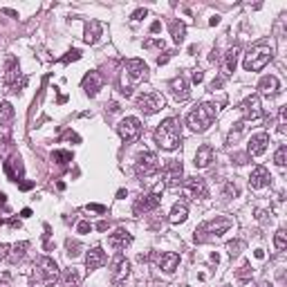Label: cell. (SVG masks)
<instances>
[{"label":"cell","instance_id":"obj_1","mask_svg":"<svg viewBox=\"0 0 287 287\" xmlns=\"http://www.w3.org/2000/svg\"><path fill=\"white\" fill-rule=\"evenodd\" d=\"M146 79H148V65L141 59H130L123 63L119 90H122L123 97H132V88L139 85L141 81H146Z\"/></svg>","mask_w":287,"mask_h":287},{"label":"cell","instance_id":"obj_2","mask_svg":"<svg viewBox=\"0 0 287 287\" xmlns=\"http://www.w3.org/2000/svg\"><path fill=\"white\" fill-rule=\"evenodd\" d=\"M155 144L162 151H175L182 144V123L177 117H168L157 126L155 130Z\"/></svg>","mask_w":287,"mask_h":287},{"label":"cell","instance_id":"obj_3","mask_svg":"<svg viewBox=\"0 0 287 287\" xmlns=\"http://www.w3.org/2000/svg\"><path fill=\"white\" fill-rule=\"evenodd\" d=\"M215 115H218L215 103H209V101L200 103V106H195L193 110L186 115V126L193 132H205V130H209V126L213 123Z\"/></svg>","mask_w":287,"mask_h":287},{"label":"cell","instance_id":"obj_4","mask_svg":"<svg viewBox=\"0 0 287 287\" xmlns=\"http://www.w3.org/2000/svg\"><path fill=\"white\" fill-rule=\"evenodd\" d=\"M56 281H59V265H56V260L49 256L39 258L34 278H32V287H49Z\"/></svg>","mask_w":287,"mask_h":287},{"label":"cell","instance_id":"obj_5","mask_svg":"<svg viewBox=\"0 0 287 287\" xmlns=\"http://www.w3.org/2000/svg\"><path fill=\"white\" fill-rule=\"evenodd\" d=\"M234 227V222L224 215H218V218L209 220V222L200 224L195 229V243H206V240H213V238H220L222 234H227L229 229Z\"/></svg>","mask_w":287,"mask_h":287},{"label":"cell","instance_id":"obj_6","mask_svg":"<svg viewBox=\"0 0 287 287\" xmlns=\"http://www.w3.org/2000/svg\"><path fill=\"white\" fill-rule=\"evenodd\" d=\"M272 59H274V49L269 47V45L260 43V45H256V47H251L247 52L243 65H245L247 72H260V70H263Z\"/></svg>","mask_w":287,"mask_h":287},{"label":"cell","instance_id":"obj_7","mask_svg":"<svg viewBox=\"0 0 287 287\" xmlns=\"http://www.w3.org/2000/svg\"><path fill=\"white\" fill-rule=\"evenodd\" d=\"M157 173H160V160H157L155 153L151 151L139 153L135 160V175L139 180H148V177L157 175Z\"/></svg>","mask_w":287,"mask_h":287},{"label":"cell","instance_id":"obj_8","mask_svg":"<svg viewBox=\"0 0 287 287\" xmlns=\"http://www.w3.org/2000/svg\"><path fill=\"white\" fill-rule=\"evenodd\" d=\"M5 83H7V90H9V92H20V90L27 85V77H25V74L18 70V63H16V59L7 61Z\"/></svg>","mask_w":287,"mask_h":287},{"label":"cell","instance_id":"obj_9","mask_svg":"<svg viewBox=\"0 0 287 287\" xmlns=\"http://www.w3.org/2000/svg\"><path fill=\"white\" fill-rule=\"evenodd\" d=\"M162 189H164V184H160L155 191H151V193H141L139 198L135 200V205H132V209H135V213H148V211H155L157 206H160V193Z\"/></svg>","mask_w":287,"mask_h":287},{"label":"cell","instance_id":"obj_10","mask_svg":"<svg viewBox=\"0 0 287 287\" xmlns=\"http://www.w3.org/2000/svg\"><path fill=\"white\" fill-rule=\"evenodd\" d=\"M164 106H166V101L160 92H141L139 97H137V108H139L144 115H155V112H160Z\"/></svg>","mask_w":287,"mask_h":287},{"label":"cell","instance_id":"obj_11","mask_svg":"<svg viewBox=\"0 0 287 287\" xmlns=\"http://www.w3.org/2000/svg\"><path fill=\"white\" fill-rule=\"evenodd\" d=\"M162 175H164V186H180L182 177H184V166L177 160H168L162 168Z\"/></svg>","mask_w":287,"mask_h":287},{"label":"cell","instance_id":"obj_12","mask_svg":"<svg viewBox=\"0 0 287 287\" xmlns=\"http://www.w3.org/2000/svg\"><path fill=\"white\" fill-rule=\"evenodd\" d=\"M141 122L137 117H126V119H122V123L117 126V132L122 135V139L123 141H135L137 137L141 135Z\"/></svg>","mask_w":287,"mask_h":287},{"label":"cell","instance_id":"obj_13","mask_svg":"<svg viewBox=\"0 0 287 287\" xmlns=\"http://www.w3.org/2000/svg\"><path fill=\"white\" fill-rule=\"evenodd\" d=\"M240 112H243L245 122H256V119L263 115V110H260V97H258V94L247 97L243 103H240Z\"/></svg>","mask_w":287,"mask_h":287},{"label":"cell","instance_id":"obj_14","mask_svg":"<svg viewBox=\"0 0 287 287\" xmlns=\"http://www.w3.org/2000/svg\"><path fill=\"white\" fill-rule=\"evenodd\" d=\"M184 189L191 198L195 200H206L209 198V189H206V182L202 177H186L184 180Z\"/></svg>","mask_w":287,"mask_h":287},{"label":"cell","instance_id":"obj_15","mask_svg":"<svg viewBox=\"0 0 287 287\" xmlns=\"http://www.w3.org/2000/svg\"><path fill=\"white\" fill-rule=\"evenodd\" d=\"M128 274H130V263L126 260V256L117 253V256H115V260H112V272H110L112 283H122V281H126Z\"/></svg>","mask_w":287,"mask_h":287},{"label":"cell","instance_id":"obj_16","mask_svg":"<svg viewBox=\"0 0 287 287\" xmlns=\"http://www.w3.org/2000/svg\"><path fill=\"white\" fill-rule=\"evenodd\" d=\"M269 146V135L267 132H256V135L249 139V146H247V155L249 157H258L263 155Z\"/></svg>","mask_w":287,"mask_h":287},{"label":"cell","instance_id":"obj_17","mask_svg":"<svg viewBox=\"0 0 287 287\" xmlns=\"http://www.w3.org/2000/svg\"><path fill=\"white\" fill-rule=\"evenodd\" d=\"M168 88H170V92H173V97H175L177 101H186L189 94H191L189 92V81H186L184 74H177L175 79H170Z\"/></svg>","mask_w":287,"mask_h":287},{"label":"cell","instance_id":"obj_18","mask_svg":"<svg viewBox=\"0 0 287 287\" xmlns=\"http://www.w3.org/2000/svg\"><path fill=\"white\" fill-rule=\"evenodd\" d=\"M103 83H106V79H103L99 72H88L85 77H83L81 85H83V90H85L90 97H94V94L103 88Z\"/></svg>","mask_w":287,"mask_h":287},{"label":"cell","instance_id":"obj_19","mask_svg":"<svg viewBox=\"0 0 287 287\" xmlns=\"http://www.w3.org/2000/svg\"><path fill=\"white\" fill-rule=\"evenodd\" d=\"M269 182H272V175H269V170L265 166H256L251 170V175H249V186L251 189H265Z\"/></svg>","mask_w":287,"mask_h":287},{"label":"cell","instance_id":"obj_20","mask_svg":"<svg viewBox=\"0 0 287 287\" xmlns=\"http://www.w3.org/2000/svg\"><path fill=\"white\" fill-rule=\"evenodd\" d=\"M177 265H180V256L175 251H166L157 256V267L166 274H173L177 269Z\"/></svg>","mask_w":287,"mask_h":287},{"label":"cell","instance_id":"obj_21","mask_svg":"<svg viewBox=\"0 0 287 287\" xmlns=\"http://www.w3.org/2000/svg\"><path fill=\"white\" fill-rule=\"evenodd\" d=\"M130 243H132V236L128 234L126 229H117V231H115V234H110V238H108V245H110L112 249H117V251L126 249Z\"/></svg>","mask_w":287,"mask_h":287},{"label":"cell","instance_id":"obj_22","mask_svg":"<svg viewBox=\"0 0 287 287\" xmlns=\"http://www.w3.org/2000/svg\"><path fill=\"white\" fill-rule=\"evenodd\" d=\"M103 263H106V251H103L101 247H92V249H90L88 256H85V267H88V272L99 269Z\"/></svg>","mask_w":287,"mask_h":287},{"label":"cell","instance_id":"obj_23","mask_svg":"<svg viewBox=\"0 0 287 287\" xmlns=\"http://www.w3.org/2000/svg\"><path fill=\"white\" fill-rule=\"evenodd\" d=\"M211 162H213V146H209V144L200 146L198 153H195V162H193V164L198 166V168H206Z\"/></svg>","mask_w":287,"mask_h":287},{"label":"cell","instance_id":"obj_24","mask_svg":"<svg viewBox=\"0 0 287 287\" xmlns=\"http://www.w3.org/2000/svg\"><path fill=\"white\" fill-rule=\"evenodd\" d=\"M278 88H281V83H278V79L274 77V74H269V77H263V79H260V83H258V90H260V94H267V97H274V94L278 92Z\"/></svg>","mask_w":287,"mask_h":287},{"label":"cell","instance_id":"obj_25","mask_svg":"<svg viewBox=\"0 0 287 287\" xmlns=\"http://www.w3.org/2000/svg\"><path fill=\"white\" fill-rule=\"evenodd\" d=\"M99 36H101V23H99V20H88V23H85L83 41H85L88 45H94L99 41Z\"/></svg>","mask_w":287,"mask_h":287},{"label":"cell","instance_id":"obj_26","mask_svg":"<svg viewBox=\"0 0 287 287\" xmlns=\"http://www.w3.org/2000/svg\"><path fill=\"white\" fill-rule=\"evenodd\" d=\"M186 215H189V206H186L184 202H175V205H173V209H170L168 220L173 224H180V222H184V220H186Z\"/></svg>","mask_w":287,"mask_h":287},{"label":"cell","instance_id":"obj_27","mask_svg":"<svg viewBox=\"0 0 287 287\" xmlns=\"http://www.w3.org/2000/svg\"><path fill=\"white\" fill-rule=\"evenodd\" d=\"M5 173L11 177V180H23V164H20V160H9L5 162Z\"/></svg>","mask_w":287,"mask_h":287},{"label":"cell","instance_id":"obj_28","mask_svg":"<svg viewBox=\"0 0 287 287\" xmlns=\"http://www.w3.org/2000/svg\"><path fill=\"white\" fill-rule=\"evenodd\" d=\"M27 249H30V243H18V245H14V247H11V251L7 253V260H9L11 265H16L18 260H23V258H25V251H27Z\"/></svg>","mask_w":287,"mask_h":287},{"label":"cell","instance_id":"obj_29","mask_svg":"<svg viewBox=\"0 0 287 287\" xmlns=\"http://www.w3.org/2000/svg\"><path fill=\"white\" fill-rule=\"evenodd\" d=\"M168 30H170V36H173V41H175L177 45L184 41L186 27H184V23H182V20H170V23H168Z\"/></svg>","mask_w":287,"mask_h":287},{"label":"cell","instance_id":"obj_30","mask_svg":"<svg viewBox=\"0 0 287 287\" xmlns=\"http://www.w3.org/2000/svg\"><path fill=\"white\" fill-rule=\"evenodd\" d=\"M16 110L9 101H0V126H7V123L14 119Z\"/></svg>","mask_w":287,"mask_h":287},{"label":"cell","instance_id":"obj_31","mask_svg":"<svg viewBox=\"0 0 287 287\" xmlns=\"http://www.w3.org/2000/svg\"><path fill=\"white\" fill-rule=\"evenodd\" d=\"M238 54H240V47L227 49V54H224V68H227V72H236V65H238Z\"/></svg>","mask_w":287,"mask_h":287},{"label":"cell","instance_id":"obj_32","mask_svg":"<svg viewBox=\"0 0 287 287\" xmlns=\"http://www.w3.org/2000/svg\"><path fill=\"white\" fill-rule=\"evenodd\" d=\"M63 283H65V287H79V285H81V274H79L74 267L72 269H65Z\"/></svg>","mask_w":287,"mask_h":287},{"label":"cell","instance_id":"obj_33","mask_svg":"<svg viewBox=\"0 0 287 287\" xmlns=\"http://www.w3.org/2000/svg\"><path fill=\"white\" fill-rule=\"evenodd\" d=\"M52 160L56 162V164L65 166V164H70V162H72V153H68V151H54L52 153Z\"/></svg>","mask_w":287,"mask_h":287},{"label":"cell","instance_id":"obj_34","mask_svg":"<svg viewBox=\"0 0 287 287\" xmlns=\"http://www.w3.org/2000/svg\"><path fill=\"white\" fill-rule=\"evenodd\" d=\"M287 245V234H285V229H278L276 236H274V247L278 249V251H283Z\"/></svg>","mask_w":287,"mask_h":287},{"label":"cell","instance_id":"obj_35","mask_svg":"<svg viewBox=\"0 0 287 287\" xmlns=\"http://www.w3.org/2000/svg\"><path fill=\"white\" fill-rule=\"evenodd\" d=\"M274 164L281 166V168L287 164V146H281V148L276 151V155H274Z\"/></svg>","mask_w":287,"mask_h":287},{"label":"cell","instance_id":"obj_36","mask_svg":"<svg viewBox=\"0 0 287 287\" xmlns=\"http://www.w3.org/2000/svg\"><path fill=\"white\" fill-rule=\"evenodd\" d=\"M236 278H238L240 283H247L249 278H251V269H249V263H245L243 267H240L238 272H236Z\"/></svg>","mask_w":287,"mask_h":287},{"label":"cell","instance_id":"obj_37","mask_svg":"<svg viewBox=\"0 0 287 287\" xmlns=\"http://www.w3.org/2000/svg\"><path fill=\"white\" fill-rule=\"evenodd\" d=\"M65 247H68V256L70 258H74V256H79V253H81V245H79L77 240H68V243H65Z\"/></svg>","mask_w":287,"mask_h":287},{"label":"cell","instance_id":"obj_38","mask_svg":"<svg viewBox=\"0 0 287 287\" xmlns=\"http://www.w3.org/2000/svg\"><path fill=\"white\" fill-rule=\"evenodd\" d=\"M227 249H229V253H231V256H238L240 249H243V243H240V240H231V243L227 245Z\"/></svg>","mask_w":287,"mask_h":287},{"label":"cell","instance_id":"obj_39","mask_svg":"<svg viewBox=\"0 0 287 287\" xmlns=\"http://www.w3.org/2000/svg\"><path fill=\"white\" fill-rule=\"evenodd\" d=\"M224 195H227V198H236V195H238V186H236L234 182H227V184H224Z\"/></svg>","mask_w":287,"mask_h":287},{"label":"cell","instance_id":"obj_40","mask_svg":"<svg viewBox=\"0 0 287 287\" xmlns=\"http://www.w3.org/2000/svg\"><path fill=\"white\" fill-rule=\"evenodd\" d=\"M79 59H81V52H79V49H72L68 56H63V59H61V63H70V61H79Z\"/></svg>","mask_w":287,"mask_h":287},{"label":"cell","instance_id":"obj_41","mask_svg":"<svg viewBox=\"0 0 287 287\" xmlns=\"http://www.w3.org/2000/svg\"><path fill=\"white\" fill-rule=\"evenodd\" d=\"M77 231H79V234H90V231H92V224L83 220V222L77 224Z\"/></svg>","mask_w":287,"mask_h":287},{"label":"cell","instance_id":"obj_42","mask_svg":"<svg viewBox=\"0 0 287 287\" xmlns=\"http://www.w3.org/2000/svg\"><path fill=\"white\" fill-rule=\"evenodd\" d=\"M144 47H146V49H151V47H160V49H164L166 47V45H164V41H146V43H144Z\"/></svg>","mask_w":287,"mask_h":287},{"label":"cell","instance_id":"obj_43","mask_svg":"<svg viewBox=\"0 0 287 287\" xmlns=\"http://www.w3.org/2000/svg\"><path fill=\"white\" fill-rule=\"evenodd\" d=\"M170 56H173V52H164L162 56H157V65H166L170 61Z\"/></svg>","mask_w":287,"mask_h":287},{"label":"cell","instance_id":"obj_44","mask_svg":"<svg viewBox=\"0 0 287 287\" xmlns=\"http://www.w3.org/2000/svg\"><path fill=\"white\" fill-rule=\"evenodd\" d=\"M191 79H193V83H202V81H205V74L200 72V70H195V72L191 74Z\"/></svg>","mask_w":287,"mask_h":287},{"label":"cell","instance_id":"obj_45","mask_svg":"<svg viewBox=\"0 0 287 287\" xmlns=\"http://www.w3.org/2000/svg\"><path fill=\"white\" fill-rule=\"evenodd\" d=\"M146 14H148L146 9H137L135 14H132V20H141V18H146Z\"/></svg>","mask_w":287,"mask_h":287},{"label":"cell","instance_id":"obj_46","mask_svg":"<svg viewBox=\"0 0 287 287\" xmlns=\"http://www.w3.org/2000/svg\"><path fill=\"white\" fill-rule=\"evenodd\" d=\"M88 209L97 211V213H106V206H101V205H88Z\"/></svg>","mask_w":287,"mask_h":287},{"label":"cell","instance_id":"obj_47","mask_svg":"<svg viewBox=\"0 0 287 287\" xmlns=\"http://www.w3.org/2000/svg\"><path fill=\"white\" fill-rule=\"evenodd\" d=\"M108 110H110V112H119V110H122V108H119V103L117 101H110V103H108Z\"/></svg>","mask_w":287,"mask_h":287},{"label":"cell","instance_id":"obj_48","mask_svg":"<svg viewBox=\"0 0 287 287\" xmlns=\"http://www.w3.org/2000/svg\"><path fill=\"white\" fill-rule=\"evenodd\" d=\"M160 30H162V23H160V20H155V23L151 25V32H153V34H157Z\"/></svg>","mask_w":287,"mask_h":287},{"label":"cell","instance_id":"obj_49","mask_svg":"<svg viewBox=\"0 0 287 287\" xmlns=\"http://www.w3.org/2000/svg\"><path fill=\"white\" fill-rule=\"evenodd\" d=\"M236 164H247V155H234Z\"/></svg>","mask_w":287,"mask_h":287},{"label":"cell","instance_id":"obj_50","mask_svg":"<svg viewBox=\"0 0 287 287\" xmlns=\"http://www.w3.org/2000/svg\"><path fill=\"white\" fill-rule=\"evenodd\" d=\"M20 189H23V191L34 189V182H20Z\"/></svg>","mask_w":287,"mask_h":287},{"label":"cell","instance_id":"obj_51","mask_svg":"<svg viewBox=\"0 0 287 287\" xmlns=\"http://www.w3.org/2000/svg\"><path fill=\"white\" fill-rule=\"evenodd\" d=\"M253 256H256L258 260H263V258H265V251H263V249H256V251H253Z\"/></svg>","mask_w":287,"mask_h":287},{"label":"cell","instance_id":"obj_52","mask_svg":"<svg viewBox=\"0 0 287 287\" xmlns=\"http://www.w3.org/2000/svg\"><path fill=\"white\" fill-rule=\"evenodd\" d=\"M7 249H9L7 245H0V258H7Z\"/></svg>","mask_w":287,"mask_h":287},{"label":"cell","instance_id":"obj_53","mask_svg":"<svg viewBox=\"0 0 287 287\" xmlns=\"http://www.w3.org/2000/svg\"><path fill=\"white\" fill-rule=\"evenodd\" d=\"M20 218H32V209H23L20 211Z\"/></svg>","mask_w":287,"mask_h":287},{"label":"cell","instance_id":"obj_54","mask_svg":"<svg viewBox=\"0 0 287 287\" xmlns=\"http://www.w3.org/2000/svg\"><path fill=\"white\" fill-rule=\"evenodd\" d=\"M220 85H222V79H215V81H213V83H211V90L220 88Z\"/></svg>","mask_w":287,"mask_h":287},{"label":"cell","instance_id":"obj_55","mask_svg":"<svg viewBox=\"0 0 287 287\" xmlns=\"http://www.w3.org/2000/svg\"><path fill=\"white\" fill-rule=\"evenodd\" d=\"M2 11H5L7 16H14V18H18V11H14V9H2Z\"/></svg>","mask_w":287,"mask_h":287},{"label":"cell","instance_id":"obj_56","mask_svg":"<svg viewBox=\"0 0 287 287\" xmlns=\"http://www.w3.org/2000/svg\"><path fill=\"white\" fill-rule=\"evenodd\" d=\"M97 229H99V231H106V229H108V222H99Z\"/></svg>","mask_w":287,"mask_h":287},{"label":"cell","instance_id":"obj_57","mask_svg":"<svg viewBox=\"0 0 287 287\" xmlns=\"http://www.w3.org/2000/svg\"><path fill=\"white\" fill-rule=\"evenodd\" d=\"M218 23H220V18H218V16H213V18L209 20V25H218Z\"/></svg>","mask_w":287,"mask_h":287},{"label":"cell","instance_id":"obj_58","mask_svg":"<svg viewBox=\"0 0 287 287\" xmlns=\"http://www.w3.org/2000/svg\"><path fill=\"white\" fill-rule=\"evenodd\" d=\"M256 287H272V285H269V283H258Z\"/></svg>","mask_w":287,"mask_h":287}]
</instances>
